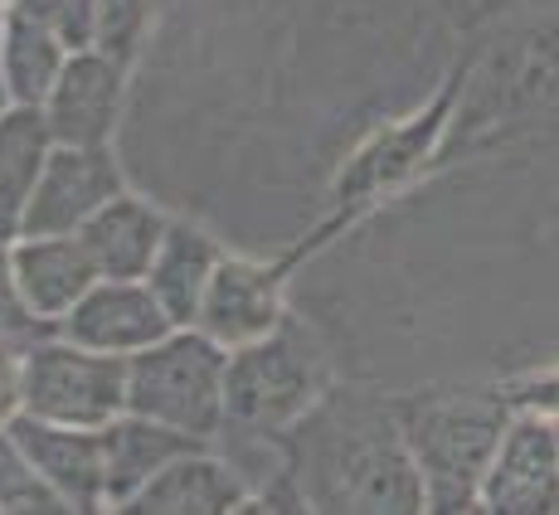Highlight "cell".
I'll list each match as a JSON object with an SVG mask.
<instances>
[{"instance_id": "8fae6325", "label": "cell", "mask_w": 559, "mask_h": 515, "mask_svg": "<svg viewBox=\"0 0 559 515\" xmlns=\"http://www.w3.org/2000/svg\"><path fill=\"white\" fill-rule=\"evenodd\" d=\"M195 326L224 350H239L263 340L267 331L283 326V297H277V273L273 267L243 263V258H219Z\"/></svg>"}, {"instance_id": "52a82bcc", "label": "cell", "mask_w": 559, "mask_h": 515, "mask_svg": "<svg viewBox=\"0 0 559 515\" xmlns=\"http://www.w3.org/2000/svg\"><path fill=\"white\" fill-rule=\"evenodd\" d=\"M122 195V176H117L107 146H59L45 160V176L35 185V200L25 209V239L39 233H79L103 205Z\"/></svg>"}, {"instance_id": "cb8c5ba5", "label": "cell", "mask_w": 559, "mask_h": 515, "mask_svg": "<svg viewBox=\"0 0 559 515\" xmlns=\"http://www.w3.org/2000/svg\"><path fill=\"white\" fill-rule=\"evenodd\" d=\"M20 414V360H15V346L0 336V428Z\"/></svg>"}, {"instance_id": "6da1fadb", "label": "cell", "mask_w": 559, "mask_h": 515, "mask_svg": "<svg viewBox=\"0 0 559 515\" xmlns=\"http://www.w3.org/2000/svg\"><path fill=\"white\" fill-rule=\"evenodd\" d=\"M287 471L317 511H428L400 409L331 394L287 428Z\"/></svg>"}, {"instance_id": "ffe728a7", "label": "cell", "mask_w": 559, "mask_h": 515, "mask_svg": "<svg viewBox=\"0 0 559 515\" xmlns=\"http://www.w3.org/2000/svg\"><path fill=\"white\" fill-rule=\"evenodd\" d=\"M15 5L29 10L39 25H49L73 53L88 49L93 39H98V5L103 0H15Z\"/></svg>"}, {"instance_id": "484cf974", "label": "cell", "mask_w": 559, "mask_h": 515, "mask_svg": "<svg viewBox=\"0 0 559 515\" xmlns=\"http://www.w3.org/2000/svg\"><path fill=\"white\" fill-rule=\"evenodd\" d=\"M0 29H5V20H0Z\"/></svg>"}, {"instance_id": "4fadbf2b", "label": "cell", "mask_w": 559, "mask_h": 515, "mask_svg": "<svg viewBox=\"0 0 559 515\" xmlns=\"http://www.w3.org/2000/svg\"><path fill=\"white\" fill-rule=\"evenodd\" d=\"M249 501V481L239 477L229 463L219 457L180 453L176 463H166L127 501L122 511H146V515H219V511H239Z\"/></svg>"}, {"instance_id": "d4e9b609", "label": "cell", "mask_w": 559, "mask_h": 515, "mask_svg": "<svg viewBox=\"0 0 559 515\" xmlns=\"http://www.w3.org/2000/svg\"><path fill=\"white\" fill-rule=\"evenodd\" d=\"M15 107V98H10V83H5V69H0V117Z\"/></svg>"}, {"instance_id": "30bf717a", "label": "cell", "mask_w": 559, "mask_h": 515, "mask_svg": "<svg viewBox=\"0 0 559 515\" xmlns=\"http://www.w3.org/2000/svg\"><path fill=\"white\" fill-rule=\"evenodd\" d=\"M122 103V59L79 49L45 98V122L59 146H107Z\"/></svg>"}, {"instance_id": "2e32d148", "label": "cell", "mask_w": 559, "mask_h": 515, "mask_svg": "<svg viewBox=\"0 0 559 515\" xmlns=\"http://www.w3.org/2000/svg\"><path fill=\"white\" fill-rule=\"evenodd\" d=\"M170 224L156 209H146L142 200L117 195L112 205H103L88 224L79 229V239L88 243L93 263L103 277H146L156 263V249L166 239Z\"/></svg>"}, {"instance_id": "8992f818", "label": "cell", "mask_w": 559, "mask_h": 515, "mask_svg": "<svg viewBox=\"0 0 559 515\" xmlns=\"http://www.w3.org/2000/svg\"><path fill=\"white\" fill-rule=\"evenodd\" d=\"M481 506L501 515H555L559 511V428L555 418H511L491 471L481 481Z\"/></svg>"}, {"instance_id": "3957f363", "label": "cell", "mask_w": 559, "mask_h": 515, "mask_svg": "<svg viewBox=\"0 0 559 515\" xmlns=\"http://www.w3.org/2000/svg\"><path fill=\"white\" fill-rule=\"evenodd\" d=\"M224 374L229 350L200 326H176L156 346L127 356V414L210 438L224 423Z\"/></svg>"}, {"instance_id": "ba28073f", "label": "cell", "mask_w": 559, "mask_h": 515, "mask_svg": "<svg viewBox=\"0 0 559 515\" xmlns=\"http://www.w3.org/2000/svg\"><path fill=\"white\" fill-rule=\"evenodd\" d=\"M59 326H63V336L88 346V350L136 356V350L156 346L160 336H170L176 321H170V311L160 307L152 283H142V277H103V283H93V292L83 297Z\"/></svg>"}, {"instance_id": "5bb4252c", "label": "cell", "mask_w": 559, "mask_h": 515, "mask_svg": "<svg viewBox=\"0 0 559 515\" xmlns=\"http://www.w3.org/2000/svg\"><path fill=\"white\" fill-rule=\"evenodd\" d=\"M200 438L180 433L170 423L142 414H117L112 423H103V457H107V501L117 511L146 487L166 463H176L180 453H195Z\"/></svg>"}, {"instance_id": "44dd1931", "label": "cell", "mask_w": 559, "mask_h": 515, "mask_svg": "<svg viewBox=\"0 0 559 515\" xmlns=\"http://www.w3.org/2000/svg\"><path fill=\"white\" fill-rule=\"evenodd\" d=\"M45 326V316H35L25 302V292H20V277H15V258L5 253V243H0V336L10 340V346L25 356L29 346H39L35 331Z\"/></svg>"}, {"instance_id": "603a6c76", "label": "cell", "mask_w": 559, "mask_h": 515, "mask_svg": "<svg viewBox=\"0 0 559 515\" xmlns=\"http://www.w3.org/2000/svg\"><path fill=\"white\" fill-rule=\"evenodd\" d=\"M507 404H515V409H525V414L555 418V423H559V370L555 374H540V380L515 384V390L507 394Z\"/></svg>"}, {"instance_id": "9c48e42d", "label": "cell", "mask_w": 559, "mask_h": 515, "mask_svg": "<svg viewBox=\"0 0 559 515\" xmlns=\"http://www.w3.org/2000/svg\"><path fill=\"white\" fill-rule=\"evenodd\" d=\"M15 443L29 453V463L49 477V487L69 501L73 511H98L107 501V457H103V428L53 423L20 409L10 418Z\"/></svg>"}, {"instance_id": "5b68a950", "label": "cell", "mask_w": 559, "mask_h": 515, "mask_svg": "<svg viewBox=\"0 0 559 515\" xmlns=\"http://www.w3.org/2000/svg\"><path fill=\"white\" fill-rule=\"evenodd\" d=\"M20 409L53 423L103 428L127 414V356L79 340H39L20 360Z\"/></svg>"}, {"instance_id": "ac0fdd59", "label": "cell", "mask_w": 559, "mask_h": 515, "mask_svg": "<svg viewBox=\"0 0 559 515\" xmlns=\"http://www.w3.org/2000/svg\"><path fill=\"white\" fill-rule=\"evenodd\" d=\"M214 267H219V249H214L204 233L170 224L166 239H160V249H156L152 273H146V283H152V292L160 297V307L170 311L176 326H195Z\"/></svg>"}, {"instance_id": "d6986e66", "label": "cell", "mask_w": 559, "mask_h": 515, "mask_svg": "<svg viewBox=\"0 0 559 515\" xmlns=\"http://www.w3.org/2000/svg\"><path fill=\"white\" fill-rule=\"evenodd\" d=\"M0 511L10 515H63L73 511L59 491L49 487V477L29 463V453L15 443L10 428H0Z\"/></svg>"}, {"instance_id": "e0dca14e", "label": "cell", "mask_w": 559, "mask_h": 515, "mask_svg": "<svg viewBox=\"0 0 559 515\" xmlns=\"http://www.w3.org/2000/svg\"><path fill=\"white\" fill-rule=\"evenodd\" d=\"M69 45L53 35L49 25H39L29 10H10L5 29H0V69H5L10 98L25 107H45L49 88L59 83L63 63H69Z\"/></svg>"}, {"instance_id": "277c9868", "label": "cell", "mask_w": 559, "mask_h": 515, "mask_svg": "<svg viewBox=\"0 0 559 515\" xmlns=\"http://www.w3.org/2000/svg\"><path fill=\"white\" fill-rule=\"evenodd\" d=\"M321 394V356L307 331L277 326L253 346L229 350L224 374V428L243 438L287 433Z\"/></svg>"}, {"instance_id": "9a60e30c", "label": "cell", "mask_w": 559, "mask_h": 515, "mask_svg": "<svg viewBox=\"0 0 559 515\" xmlns=\"http://www.w3.org/2000/svg\"><path fill=\"white\" fill-rule=\"evenodd\" d=\"M49 152L53 136L45 122V107L15 103L0 117V243H10L25 229V209L35 200Z\"/></svg>"}, {"instance_id": "7402d4cb", "label": "cell", "mask_w": 559, "mask_h": 515, "mask_svg": "<svg viewBox=\"0 0 559 515\" xmlns=\"http://www.w3.org/2000/svg\"><path fill=\"white\" fill-rule=\"evenodd\" d=\"M142 20H146V0H103L98 5V45L112 59H127L142 35Z\"/></svg>"}, {"instance_id": "7a4b0ae2", "label": "cell", "mask_w": 559, "mask_h": 515, "mask_svg": "<svg viewBox=\"0 0 559 515\" xmlns=\"http://www.w3.org/2000/svg\"><path fill=\"white\" fill-rule=\"evenodd\" d=\"M404 443L424 477L428 511H467L481 501L501 438L511 428L507 399L491 394H453V399L400 404Z\"/></svg>"}, {"instance_id": "7c38bea8", "label": "cell", "mask_w": 559, "mask_h": 515, "mask_svg": "<svg viewBox=\"0 0 559 515\" xmlns=\"http://www.w3.org/2000/svg\"><path fill=\"white\" fill-rule=\"evenodd\" d=\"M10 258H15V277L29 311L45 321H63L93 292V283H103L98 263L79 233H39V239L20 243Z\"/></svg>"}]
</instances>
